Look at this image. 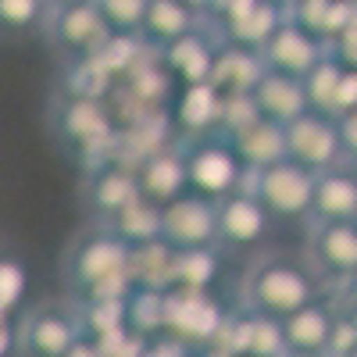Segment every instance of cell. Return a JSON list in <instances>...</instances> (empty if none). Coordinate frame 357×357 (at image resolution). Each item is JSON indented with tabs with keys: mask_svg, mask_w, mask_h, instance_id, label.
<instances>
[{
	"mask_svg": "<svg viewBox=\"0 0 357 357\" xmlns=\"http://www.w3.org/2000/svg\"><path fill=\"white\" fill-rule=\"evenodd\" d=\"M129 257H132V247L122 243L114 232L104 229L97 236H86L68 261V275L75 289L82 293V304L129 301L132 296Z\"/></svg>",
	"mask_w": 357,
	"mask_h": 357,
	"instance_id": "cell-1",
	"label": "cell"
},
{
	"mask_svg": "<svg viewBox=\"0 0 357 357\" xmlns=\"http://www.w3.org/2000/svg\"><path fill=\"white\" fill-rule=\"evenodd\" d=\"M247 307L268 318L286 321L301 307L314 304V282L301 264L293 261H261L247 279Z\"/></svg>",
	"mask_w": 357,
	"mask_h": 357,
	"instance_id": "cell-2",
	"label": "cell"
},
{
	"mask_svg": "<svg viewBox=\"0 0 357 357\" xmlns=\"http://www.w3.org/2000/svg\"><path fill=\"white\" fill-rule=\"evenodd\" d=\"M183 158H186V172H190V193H200L215 204L240 193L243 178L250 175L247 165L240 161V154H236V146L225 136L193 139V146Z\"/></svg>",
	"mask_w": 357,
	"mask_h": 357,
	"instance_id": "cell-3",
	"label": "cell"
},
{
	"mask_svg": "<svg viewBox=\"0 0 357 357\" xmlns=\"http://www.w3.org/2000/svg\"><path fill=\"white\" fill-rule=\"evenodd\" d=\"M225 318H229V311L211 293L168 289L165 293V333L161 336L183 343L186 350L211 347V343H218V336L225 329Z\"/></svg>",
	"mask_w": 357,
	"mask_h": 357,
	"instance_id": "cell-4",
	"label": "cell"
},
{
	"mask_svg": "<svg viewBox=\"0 0 357 357\" xmlns=\"http://www.w3.org/2000/svg\"><path fill=\"white\" fill-rule=\"evenodd\" d=\"M314 178L307 168L293 161H275L250 175V193L275 218H304L314 207Z\"/></svg>",
	"mask_w": 357,
	"mask_h": 357,
	"instance_id": "cell-5",
	"label": "cell"
},
{
	"mask_svg": "<svg viewBox=\"0 0 357 357\" xmlns=\"http://www.w3.org/2000/svg\"><path fill=\"white\" fill-rule=\"evenodd\" d=\"M161 240L172 250H211L218 243V204L183 193L161 207Z\"/></svg>",
	"mask_w": 357,
	"mask_h": 357,
	"instance_id": "cell-6",
	"label": "cell"
},
{
	"mask_svg": "<svg viewBox=\"0 0 357 357\" xmlns=\"http://www.w3.org/2000/svg\"><path fill=\"white\" fill-rule=\"evenodd\" d=\"M340 158H343V139L336 118L307 111L286 126V161L307 168L311 175H321L333 172Z\"/></svg>",
	"mask_w": 357,
	"mask_h": 357,
	"instance_id": "cell-7",
	"label": "cell"
},
{
	"mask_svg": "<svg viewBox=\"0 0 357 357\" xmlns=\"http://www.w3.org/2000/svg\"><path fill=\"white\" fill-rule=\"evenodd\" d=\"M286 22V11L275 0H222L215 11V25L222 29V43L243 47V50H264L275 29Z\"/></svg>",
	"mask_w": 357,
	"mask_h": 357,
	"instance_id": "cell-8",
	"label": "cell"
},
{
	"mask_svg": "<svg viewBox=\"0 0 357 357\" xmlns=\"http://www.w3.org/2000/svg\"><path fill=\"white\" fill-rule=\"evenodd\" d=\"M264 65L272 72H282V75H293V79H307L325 57H329V43L318 40L314 33H307L304 25H296L293 18H286L275 36L268 40V47L261 50Z\"/></svg>",
	"mask_w": 357,
	"mask_h": 357,
	"instance_id": "cell-9",
	"label": "cell"
},
{
	"mask_svg": "<svg viewBox=\"0 0 357 357\" xmlns=\"http://www.w3.org/2000/svg\"><path fill=\"white\" fill-rule=\"evenodd\" d=\"M114 33L107 29L97 4H57L50 15V40L79 57H93Z\"/></svg>",
	"mask_w": 357,
	"mask_h": 357,
	"instance_id": "cell-10",
	"label": "cell"
},
{
	"mask_svg": "<svg viewBox=\"0 0 357 357\" xmlns=\"http://www.w3.org/2000/svg\"><path fill=\"white\" fill-rule=\"evenodd\" d=\"M218 347H225L236 357H286V333L279 318H268L257 311H243V314H229L225 329L218 336Z\"/></svg>",
	"mask_w": 357,
	"mask_h": 357,
	"instance_id": "cell-11",
	"label": "cell"
},
{
	"mask_svg": "<svg viewBox=\"0 0 357 357\" xmlns=\"http://www.w3.org/2000/svg\"><path fill=\"white\" fill-rule=\"evenodd\" d=\"M79 340H82L79 318L50 307L29 314L18 329V350L25 357H65Z\"/></svg>",
	"mask_w": 357,
	"mask_h": 357,
	"instance_id": "cell-12",
	"label": "cell"
},
{
	"mask_svg": "<svg viewBox=\"0 0 357 357\" xmlns=\"http://www.w3.org/2000/svg\"><path fill=\"white\" fill-rule=\"evenodd\" d=\"M250 97H254L257 114L268 118V122H275V126H282V129L311 111L304 79H293V75H282V72H272V68L261 75V82L254 86Z\"/></svg>",
	"mask_w": 357,
	"mask_h": 357,
	"instance_id": "cell-13",
	"label": "cell"
},
{
	"mask_svg": "<svg viewBox=\"0 0 357 357\" xmlns=\"http://www.w3.org/2000/svg\"><path fill=\"white\" fill-rule=\"evenodd\" d=\"M136 183H139V197L151 200L158 207L178 200L183 193H190V172H186V158L175 151H154L136 165Z\"/></svg>",
	"mask_w": 357,
	"mask_h": 357,
	"instance_id": "cell-14",
	"label": "cell"
},
{
	"mask_svg": "<svg viewBox=\"0 0 357 357\" xmlns=\"http://www.w3.org/2000/svg\"><path fill=\"white\" fill-rule=\"evenodd\" d=\"M222 104H225V97L218 93L211 82H200V86H178V89H175V100H172L175 126L183 129L190 139L218 136V126H222Z\"/></svg>",
	"mask_w": 357,
	"mask_h": 357,
	"instance_id": "cell-15",
	"label": "cell"
},
{
	"mask_svg": "<svg viewBox=\"0 0 357 357\" xmlns=\"http://www.w3.org/2000/svg\"><path fill=\"white\" fill-rule=\"evenodd\" d=\"M268 215L264 204L250 193L240 190L232 193L229 200L218 204V243L225 247H254L264 240V229H268Z\"/></svg>",
	"mask_w": 357,
	"mask_h": 357,
	"instance_id": "cell-16",
	"label": "cell"
},
{
	"mask_svg": "<svg viewBox=\"0 0 357 357\" xmlns=\"http://www.w3.org/2000/svg\"><path fill=\"white\" fill-rule=\"evenodd\" d=\"M215 57H218V47L197 29V33L175 40L172 47L161 50V65L175 79V86H200V82H211Z\"/></svg>",
	"mask_w": 357,
	"mask_h": 357,
	"instance_id": "cell-17",
	"label": "cell"
},
{
	"mask_svg": "<svg viewBox=\"0 0 357 357\" xmlns=\"http://www.w3.org/2000/svg\"><path fill=\"white\" fill-rule=\"evenodd\" d=\"M61 136L79 146V151H93V146L111 139V111L104 107V100L97 97H68V104L61 107Z\"/></svg>",
	"mask_w": 357,
	"mask_h": 357,
	"instance_id": "cell-18",
	"label": "cell"
},
{
	"mask_svg": "<svg viewBox=\"0 0 357 357\" xmlns=\"http://www.w3.org/2000/svg\"><path fill=\"white\" fill-rule=\"evenodd\" d=\"M264 72H268V65H264V57L257 50H243V47L222 43L218 57H215L211 86L218 89L222 97H250Z\"/></svg>",
	"mask_w": 357,
	"mask_h": 357,
	"instance_id": "cell-19",
	"label": "cell"
},
{
	"mask_svg": "<svg viewBox=\"0 0 357 357\" xmlns=\"http://www.w3.org/2000/svg\"><path fill=\"white\" fill-rule=\"evenodd\" d=\"M311 215L321 225L333 222H357V175L333 168L314 178V207Z\"/></svg>",
	"mask_w": 357,
	"mask_h": 357,
	"instance_id": "cell-20",
	"label": "cell"
},
{
	"mask_svg": "<svg viewBox=\"0 0 357 357\" xmlns=\"http://www.w3.org/2000/svg\"><path fill=\"white\" fill-rule=\"evenodd\" d=\"M229 143L236 146L240 161L247 165V172H261L275 161H286V129L268 122V118H254L250 126H243L236 136H229Z\"/></svg>",
	"mask_w": 357,
	"mask_h": 357,
	"instance_id": "cell-21",
	"label": "cell"
},
{
	"mask_svg": "<svg viewBox=\"0 0 357 357\" xmlns=\"http://www.w3.org/2000/svg\"><path fill=\"white\" fill-rule=\"evenodd\" d=\"M340 311H333L329 304H307L296 314H289L282 321V333H286V347L289 350H301V354H325L329 350V336H333V325H336Z\"/></svg>",
	"mask_w": 357,
	"mask_h": 357,
	"instance_id": "cell-22",
	"label": "cell"
},
{
	"mask_svg": "<svg viewBox=\"0 0 357 357\" xmlns=\"http://www.w3.org/2000/svg\"><path fill=\"white\" fill-rule=\"evenodd\" d=\"M314 257L333 279L357 275V225L354 222H333L314 232Z\"/></svg>",
	"mask_w": 357,
	"mask_h": 357,
	"instance_id": "cell-23",
	"label": "cell"
},
{
	"mask_svg": "<svg viewBox=\"0 0 357 357\" xmlns=\"http://www.w3.org/2000/svg\"><path fill=\"white\" fill-rule=\"evenodd\" d=\"M190 33H197V15L186 4H178V0H151L143 33H139L146 43L165 50V47H172L175 40H183Z\"/></svg>",
	"mask_w": 357,
	"mask_h": 357,
	"instance_id": "cell-24",
	"label": "cell"
},
{
	"mask_svg": "<svg viewBox=\"0 0 357 357\" xmlns=\"http://www.w3.org/2000/svg\"><path fill=\"white\" fill-rule=\"evenodd\" d=\"M172 272H175V250H172L165 240L132 247V257H129L132 289L168 293V289H172Z\"/></svg>",
	"mask_w": 357,
	"mask_h": 357,
	"instance_id": "cell-25",
	"label": "cell"
},
{
	"mask_svg": "<svg viewBox=\"0 0 357 357\" xmlns=\"http://www.w3.org/2000/svg\"><path fill=\"white\" fill-rule=\"evenodd\" d=\"M89 197H93V207L111 218L118 215L122 207H129L132 200H139V183H136V168H122V165H111L100 168L93 175V186H89Z\"/></svg>",
	"mask_w": 357,
	"mask_h": 357,
	"instance_id": "cell-26",
	"label": "cell"
},
{
	"mask_svg": "<svg viewBox=\"0 0 357 357\" xmlns=\"http://www.w3.org/2000/svg\"><path fill=\"white\" fill-rule=\"evenodd\" d=\"M107 232H114L122 243L129 247H143L161 240V207L151 200H132L129 207H122L118 215L107 218Z\"/></svg>",
	"mask_w": 357,
	"mask_h": 357,
	"instance_id": "cell-27",
	"label": "cell"
},
{
	"mask_svg": "<svg viewBox=\"0 0 357 357\" xmlns=\"http://www.w3.org/2000/svg\"><path fill=\"white\" fill-rule=\"evenodd\" d=\"M343 79H347V65L340 57H325V61L304 79V89H307V100H311V111L318 114H329V118H340V93H343Z\"/></svg>",
	"mask_w": 357,
	"mask_h": 357,
	"instance_id": "cell-28",
	"label": "cell"
},
{
	"mask_svg": "<svg viewBox=\"0 0 357 357\" xmlns=\"http://www.w3.org/2000/svg\"><path fill=\"white\" fill-rule=\"evenodd\" d=\"M215 275H218V257H215L211 250H175L172 289H186V293H211Z\"/></svg>",
	"mask_w": 357,
	"mask_h": 357,
	"instance_id": "cell-29",
	"label": "cell"
},
{
	"mask_svg": "<svg viewBox=\"0 0 357 357\" xmlns=\"http://www.w3.org/2000/svg\"><path fill=\"white\" fill-rule=\"evenodd\" d=\"M97 8L114 36H139L151 0H97Z\"/></svg>",
	"mask_w": 357,
	"mask_h": 357,
	"instance_id": "cell-30",
	"label": "cell"
},
{
	"mask_svg": "<svg viewBox=\"0 0 357 357\" xmlns=\"http://www.w3.org/2000/svg\"><path fill=\"white\" fill-rule=\"evenodd\" d=\"M25 289H29L25 264L15 261V257H4L0 261V314H4V321L15 318V311L22 307Z\"/></svg>",
	"mask_w": 357,
	"mask_h": 357,
	"instance_id": "cell-31",
	"label": "cell"
},
{
	"mask_svg": "<svg viewBox=\"0 0 357 357\" xmlns=\"http://www.w3.org/2000/svg\"><path fill=\"white\" fill-rule=\"evenodd\" d=\"M54 0H0V25L4 29H29L36 25Z\"/></svg>",
	"mask_w": 357,
	"mask_h": 357,
	"instance_id": "cell-32",
	"label": "cell"
},
{
	"mask_svg": "<svg viewBox=\"0 0 357 357\" xmlns=\"http://www.w3.org/2000/svg\"><path fill=\"white\" fill-rule=\"evenodd\" d=\"M357 350V314L340 311L336 325H333V336H329V350L325 357H350Z\"/></svg>",
	"mask_w": 357,
	"mask_h": 357,
	"instance_id": "cell-33",
	"label": "cell"
},
{
	"mask_svg": "<svg viewBox=\"0 0 357 357\" xmlns=\"http://www.w3.org/2000/svg\"><path fill=\"white\" fill-rule=\"evenodd\" d=\"M139 357H190V350L183 343L168 340V336H158V340H151V343L139 350Z\"/></svg>",
	"mask_w": 357,
	"mask_h": 357,
	"instance_id": "cell-34",
	"label": "cell"
},
{
	"mask_svg": "<svg viewBox=\"0 0 357 357\" xmlns=\"http://www.w3.org/2000/svg\"><path fill=\"white\" fill-rule=\"evenodd\" d=\"M340 139H343V158L357 161V111L340 118Z\"/></svg>",
	"mask_w": 357,
	"mask_h": 357,
	"instance_id": "cell-35",
	"label": "cell"
},
{
	"mask_svg": "<svg viewBox=\"0 0 357 357\" xmlns=\"http://www.w3.org/2000/svg\"><path fill=\"white\" fill-rule=\"evenodd\" d=\"M65 357H104V350H100V343L97 340H89V336H82Z\"/></svg>",
	"mask_w": 357,
	"mask_h": 357,
	"instance_id": "cell-36",
	"label": "cell"
},
{
	"mask_svg": "<svg viewBox=\"0 0 357 357\" xmlns=\"http://www.w3.org/2000/svg\"><path fill=\"white\" fill-rule=\"evenodd\" d=\"M178 4H186L197 18H200V15H211V18H215V11H218L222 0H178Z\"/></svg>",
	"mask_w": 357,
	"mask_h": 357,
	"instance_id": "cell-37",
	"label": "cell"
},
{
	"mask_svg": "<svg viewBox=\"0 0 357 357\" xmlns=\"http://www.w3.org/2000/svg\"><path fill=\"white\" fill-rule=\"evenodd\" d=\"M190 357H236V354H229L225 347L211 343V347H197V350H190Z\"/></svg>",
	"mask_w": 357,
	"mask_h": 357,
	"instance_id": "cell-38",
	"label": "cell"
},
{
	"mask_svg": "<svg viewBox=\"0 0 357 357\" xmlns=\"http://www.w3.org/2000/svg\"><path fill=\"white\" fill-rule=\"evenodd\" d=\"M343 311L357 314V275H350V279H347V307H343Z\"/></svg>",
	"mask_w": 357,
	"mask_h": 357,
	"instance_id": "cell-39",
	"label": "cell"
},
{
	"mask_svg": "<svg viewBox=\"0 0 357 357\" xmlns=\"http://www.w3.org/2000/svg\"><path fill=\"white\" fill-rule=\"evenodd\" d=\"M275 4H279V8H282V11H286V15H289V11H293V8H296V4H301V0H275Z\"/></svg>",
	"mask_w": 357,
	"mask_h": 357,
	"instance_id": "cell-40",
	"label": "cell"
},
{
	"mask_svg": "<svg viewBox=\"0 0 357 357\" xmlns=\"http://www.w3.org/2000/svg\"><path fill=\"white\" fill-rule=\"evenodd\" d=\"M57 4H97V0H54V8Z\"/></svg>",
	"mask_w": 357,
	"mask_h": 357,
	"instance_id": "cell-41",
	"label": "cell"
},
{
	"mask_svg": "<svg viewBox=\"0 0 357 357\" xmlns=\"http://www.w3.org/2000/svg\"><path fill=\"white\" fill-rule=\"evenodd\" d=\"M286 357H325V354H301V350H289Z\"/></svg>",
	"mask_w": 357,
	"mask_h": 357,
	"instance_id": "cell-42",
	"label": "cell"
},
{
	"mask_svg": "<svg viewBox=\"0 0 357 357\" xmlns=\"http://www.w3.org/2000/svg\"><path fill=\"white\" fill-rule=\"evenodd\" d=\"M350 357H357V350H354V354H350Z\"/></svg>",
	"mask_w": 357,
	"mask_h": 357,
	"instance_id": "cell-43",
	"label": "cell"
},
{
	"mask_svg": "<svg viewBox=\"0 0 357 357\" xmlns=\"http://www.w3.org/2000/svg\"><path fill=\"white\" fill-rule=\"evenodd\" d=\"M354 225H357V222H354Z\"/></svg>",
	"mask_w": 357,
	"mask_h": 357,
	"instance_id": "cell-44",
	"label": "cell"
}]
</instances>
